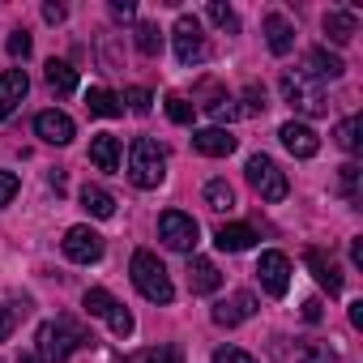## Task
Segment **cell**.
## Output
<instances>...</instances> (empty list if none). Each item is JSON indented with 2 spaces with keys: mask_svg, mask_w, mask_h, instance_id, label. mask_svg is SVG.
<instances>
[{
  "mask_svg": "<svg viewBox=\"0 0 363 363\" xmlns=\"http://www.w3.org/2000/svg\"><path fill=\"white\" fill-rule=\"evenodd\" d=\"M43 18H48V22H65V9H60V5H43Z\"/></svg>",
  "mask_w": 363,
  "mask_h": 363,
  "instance_id": "b9f144b4",
  "label": "cell"
},
{
  "mask_svg": "<svg viewBox=\"0 0 363 363\" xmlns=\"http://www.w3.org/2000/svg\"><path fill=\"white\" fill-rule=\"evenodd\" d=\"M65 257L77 261V265H94L103 257V235L90 231V227H69L65 235Z\"/></svg>",
  "mask_w": 363,
  "mask_h": 363,
  "instance_id": "30bf717a",
  "label": "cell"
},
{
  "mask_svg": "<svg viewBox=\"0 0 363 363\" xmlns=\"http://www.w3.org/2000/svg\"><path fill=\"white\" fill-rule=\"evenodd\" d=\"M189 286H193V295H214V291L223 286L218 265L206 261V257H193V261H189Z\"/></svg>",
  "mask_w": 363,
  "mask_h": 363,
  "instance_id": "9a60e30c",
  "label": "cell"
},
{
  "mask_svg": "<svg viewBox=\"0 0 363 363\" xmlns=\"http://www.w3.org/2000/svg\"><path fill=\"white\" fill-rule=\"evenodd\" d=\"M141 359H145V363H184L175 346H154V350H145Z\"/></svg>",
  "mask_w": 363,
  "mask_h": 363,
  "instance_id": "1f68e13d",
  "label": "cell"
},
{
  "mask_svg": "<svg viewBox=\"0 0 363 363\" xmlns=\"http://www.w3.org/2000/svg\"><path fill=\"white\" fill-rule=\"evenodd\" d=\"M257 278H261V286H265L274 299H282V295L291 291V261H286L282 252H261Z\"/></svg>",
  "mask_w": 363,
  "mask_h": 363,
  "instance_id": "9c48e42d",
  "label": "cell"
},
{
  "mask_svg": "<svg viewBox=\"0 0 363 363\" xmlns=\"http://www.w3.org/2000/svg\"><path fill=\"white\" fill-rule=\"evenodd\" d=\"M94 337L73 320V316H60V320H48L39 329V359L43 363H69V354L77 346H90Z\"/></svg>",
  "mask_w": 363,
  "mask_h": 363,
  "instance_id": "6da1fadb",
  "label": "cell"
},
{
  "mask_svg": "<svg viewBox=\"0 0 363 363\" xmlns=\"http://www.w3.org/2000/svg\"><path fill=\"white\" fill-rule=\"evenodd\" d=\"M282 94H286V103H291L295 111H303V116H325V111H329L320 86H316L308 73H286V77H282Z\"/></svg>",
  "mask_w": 363,
  "mask_h": 363,
  "instance_id": "5b68a950",
  "label": "cell"
},
{
  "mask_svg": "<svg viewBox=\"0 0 363 363\" xmlns=\"http://www.w3.org/2000/svg\"><path fill=\"white\" fill-rule=\"evenodd\" d=\"M158 235H162V244L175 248V252H193V248H197V218L184 214V210H167V214L158 218Z\"/></svg>",
  "mask_w": 363,
  "mask_h": 363,
  "instance_id": "52a82bcc",
  "label": "cell"
},
{
  "mask_svg": "<svg viewBox=\"0 0 363 363\" xmlns=\"http://www.w3.org/2000/svg\"><path fill=\"white\" fill-rule=\"evenodd\" d=\"M82 206H86L94 218H111V214H116V197H111L107 189H99V184H86V189H82Z\"/></svg>",
  "mask_w": 363,
  "mask_h": 363,
  "instance_id": "cb8c5ba5",
  "label": "cell"
},
{
  "mask_svg": "<svg viewBox=\"0 0 363 363\" xmlns=\"http://www.w3.org/2000/svg\"><path fill=\"white\" fill-rule=\"evenodd\" d=\"M214 363H257V359L244 354L240 346H218V350H214Z\"/></svg>",
  "mask_w": 363,
  "mask_h": 363,
  "instance_id": "d6a6232c",
  "label": "cell"
},
{
  "mask_svg": "<svg viewBox=\"0 0 363 363\" xmlns=\"http://www.w3.org/2000/svg\"><path fill=\"white\" fill-rule=\"evenodd\" d=\"M303 320H312V325L320 320V303H316V299H308V303H303Z\"/></svg>",
  "mask_w": 363,
  "mask_h": 363,
  "instance_id": "60d3db41",
  "label": "cell"
},
{
  "mask_svg": "<svg viewBox=\"0 0 363 363\" xmlns=\"http://www.w3.org/2000/svg\"><path fill=\"white\" fill-rule=\"evenodd\" d=\"M282 363H333V350L325 342H295V346H278Z\"/></svg>",
  "mask_w": 363,
  "mask_h": 363,
  "instance_id": "e0dca14e",
  "label": "cell"
},
{
  "mask_svg": "<svg viewBox=\"0 0 363 363\" xmlns=\"http://www.w3.org/2000/svg\"><path fill=\"white\" fill-rule=\"evenodd\" d=\"M342 184H346V193L354 197V184H359V167H354V162H346V167H342Z\"/></svg>",
  "mask_w": 363,
  "mask_h": 363,
  "instance_id": "f35d334b",
  "label": "cell"
},
{
  "mask_svg": "<svg viewBox=\"0 0 363 363\" xmlns=\"http://www.w3.org/2000/svg\"><path fill=\"white\" fill-rule=\"evenodd\" d=\"M206 201H210V210H231L235 206V193H231V184H227V179H210V184H206Z\"/></svg>",
  "mask_w": 363,
  "mask_h": 363,
  "instance_id": "484cf974",
  "label": "cell"
},
{
  "mask_svg": "<svg viewBox=\"0 0 363 363\" xmlns=\"http://www.w3.org/2000/svg\"><path fill=\"white\" fill-rule=\"evenodd\" d=\"M18 197V175L13 171H0V206H9Z\"/></svg>",
  "mask_w": 363,
  "mask_h": 363,
  "instance_id": "836d02e7",
  "label": "cell"
},
{
  "mask_svg": "<svg viewBox=\"0 0 363 363\" xmlns=\"http://www.w3.org/2000/svg\"><path fill=\"white\" fill-rule=\"evenodd\" d=\"M13 325H18V312H13V308H5V303H0V342H9Z\"/></svg>",
  "mask_w": 363,
  "mask_h": 363,
  "instance_id": "8d00e7d4",
  "label": "cell"
},
{
  "mask_svg": "<svg viewBox=\"0 0 363 363\" xmlns=\"http://www.w3.org/2000/svg\"><path fill=\"white\" fill-rule=\"evenodd\" d=\"M308 65H312V73H316V77H342V69H346V65H342L337 56H329L325 48H316V52L308 56Z\"/></svg>",
  "mask_w": 363,
  "mask_h": 363,
  "instance_id": "83f0119b",
  "label": "cell"
},
{
  "mask_svg": "<svg viewBox=\"0 0 363 363\" xmlns=\"http://www.w3.org/2000/svg\"><path fill=\"white\" fill-rule=\"evenodd\" d=\"M48 86H52L56 94H73V90H77V69L65 65V60H52V65H48Z\"/></svg>",
  "mask_w": 363,
  "mask_h": 363,
  "instance_id": "d4e9b609",
  "label": "cell"
},
{
  "mask_svg": "<svg viewBox=\"0 0 363 363\" xmlns=\"http://www.w3.org/2000/svg\"><path fill=\"white\" fill-rule=\"evenodd\" d=\"M150 103H154V99H150V90H141V86H133V90H128V107H133L137 116H145V111H150Z\"/></svg>",
  "mask_w": 363,
  "mask_h": 363,
  "instance_id": "d590c367",
  "label": "cell"
},
{
  "mask_svg": "<svg viewBox=\"0 0 363 363\" xmlns=\"http://www.w3.org/2000/svg\"><path fill=\"white\" fill-rule=\"evenodd\" d=\"M193 150L210 154V158H227L235 150V137L227 128H201V133H193Z\"/></svg>",
  "mask_w": 363,
  "mask_h": 363,
  "instance_id": "2e32d148",
  "label": "cell"
},
{
  "mask_svg": "<svg viewBox=\"0 0 363 363\" xmlns=\"http://www.w3.org/2000/svg\"><path fill=\"white\" fill-rule=\"evenodd\" d=\"M167 116H171L175 124H193V103L179 99V94H171V99H167Z\"/></svg>",
  "mask_w": 363,
  "mask_h": 363,
  "instance_id": "f1b7e54d",
  "label": "cell"
},
{
  "mask_svg": "<svg viewBox=\"0 0 363 363\" xmlns=\"http://www.w3.org/2000/svg\"><path fill=\"white\" fill-rule=\"evenodd\" d=\"M354 30H359V18H354L350 9H329V13H325V35H329L333 43H350Z\"/></svg>",
  "mask_w": 363,
  "mask_h": 363,
  "instance_id": "ffe728a7",
  "label": "cell"
},
{
  "mask_svg": "<svg viewBox=\"0 0 363 363\" xmlns=\"http://www.w3.org/2000/svg\"><path fill=\"white\" fill-rule=\"evenodd\" d=\"M86 312H90V316H103L116 337H128V333H133V312H128L111 291H103V286H90V291H86Z\"/></svg>",
  "mask_w": 363,
  "mask_h": 363,
  "instance_id": "277c9868",
  "label": "cell"
},
{
  "mask_svg": "<svg viewBox=\"0 0 363 363\" xmlns=\"http://www.w3.org/2000/svg\"><path fill=\"white\" fill-rule=\"evenodd\" d=\"M18 363H39V354H22V359H18Z\"/></svg>",
  "mask_w": 363,
  "mask_h": 363,
  "instance_id": "f6af8a7d",
  "label": "cell"
},
{
  "mask_svg": "<svg viewBox=\"0 0 363 363\" xmlns=\"http://www.w3.org/2000/svg\"><path fill=\"white\" fill-rule=\"evenodd\" d=\"M278 137H282V145H286L295 158H312V154L320 150V137H316L308 124H295V120H286V124L278 128Z\"/></svg>",
  "mask_w": 363,
  "mask_h": 363,
  "instance_id": "4fadbf2b",
  "label": "cell"
},
{
  "mask_svg": "<svg viewBox=\"0 0 363 363\" xmlns=\"http://www.w3.org/2000/svg\"><path fill=\"white\" fill-rule=\"evenodd\" d=\"M350 325L363 329V303H350Z\"/></svg>",
  "mask_w": 363,
  "mask_h": 363,
  "instance_id": "7bdbcfd3",
  "label": "cell"
},
{
  "mask_svg": "<svg viewBox=\"0 0 363 363\" xmlns=\"http://www.w3.org/2000/svg\"><path fill=\"white\" fill-rule=\"evenodd\" d=\"M248 184H252L265 201H282V197L291 193L286 175H282V171H278V162H274V158H265V154H252V158H248Z\"/></svg>",
  "mask_w": 363,
  "mask_h": 363,
  "instance_id": "8992f818",
  "label": "cell"
},
{
  "mask_svg": "<svg viewBox=\"0 0 363 363\" xmlns=\"http://www.w3.org/2000/svg\"><path fill=\"white\" fill-rule=\"evenodd\" d=\"M244 111H248V116H257V111H265V94H261L257 86H252V90L244 94Z\"/></svg>",
  "mask_w": 363,
  "mask_h": 363,
  "instance_id": "74e56055",
  "label": "cell"
},
{
  "mask_svg": "<svg viewBox=\"0 0 363 363\" xmlns=\"http://www.w3.org/2000/svg\"><path fill=\"white\" fill-rule=\"evenodd\" d=\"M337 145H342V150H350V154L359 150V120H354V116L337 124Z\"/></svg>",
  "mask_w": 363,
  "mask_h": 363,
  "instance_id": "f546056e",
  "label": "cell"
},
{
  "mask_svg": "<svg viewBox=\"0 0 363 363\" xmlns=\"http://www.w3.org/2000/svg\"><path fill=\"white\" fill-rule=\"evenodd\" d=\"M308 265H312L316 282H320V286H325L329 295H342V274H337V265H333V261H325V252L308 248Z\"/></svg>",
  "mask_w": 363,
  "mask_h": 363,
  "instance_id": "7402d4cb",
  "label": "cell"
},
{
  "mask_svg": "<svg viewBox=\"0 0 363 363\" xmlns=\"http://www.w3.org/2000/svg\"><path fill=\"white\" fill-rule=\"evenodd\" d=\"M133 286L150 299V303H171L175 299V291H171V278H167V269H162V261L154 257V252H133Z\"/></svg>",
  "mask_w": 363,
  "mask_h": 363,
  "instance_id": "3957f363",
  "label": "cell"
},
{
  "mask_svg": "<svg viewBox=\"0 0 363 363\" xmlns=\"http://www.w3.org/2000/svg\"><path fill=\"white\" fill-rule=\"evenodd\" d=\"M35 133L48 141V145H69L73 141V120L65 111H39L35 116Z\"/></svg>",
  "mask_w": 363,
  "mask_h": 363,
  "instance_id": "7c38bea8",
  "label": "cell"
},
{
  "mask_svg": "<svg viewBox=\"0 0 363 363\" xmlns=\"http://www.w3.org/2000/svg\"><path fill=\"white\" fill-rule=\"evenodd\" d=\"M206 56V35H201V22L197 18H179L175 22V60L179 65H197Z\"/></svg>",
  "mask_w": 363,
  "mask_h": 363,
  "instance_id": "ba28073f",
  "label": "cell"
},
{
  "mask_svg": "<svg viewBox=\"0 0 363 363\" xmlns=\"http://www.w3.org/2000/svg\"><path fill=\"white\" fill-rule=\"evenodd\" d=\"M206 13H210V22H214V26H223V30H240V18H235L227 5H218V0H214Z\"/></svg>",
  "mask_w": 363,
  "mask_h": 363,
  "instance_id": "4dcf8cb0",
  "label": "cell"
},
{
  "mask_svg": "<svg viewBox=\"0 0 363 363\" xmlns=\"http://www.w3.org/2000/svg\"><path fill=\"white\" fill-rule=\"evenodd\" d=\"M350 257H354V265H363V240H354V244H350Z\"/></svg>",
  "mask_w": 363,
  "mask_h": 363,
  "instance_id": "ee69618b",
  "label": "cell"
},
{
  "mask_svg": "<svg viewBox=\"0 0 363 363\" xmlns=\"http://www.w3.org/2000/svg\"><path fill=\"white\" fill-rule=\"evenodd\" d=\"M9 56H18V60L30 56V35H26V30H13V35H9Z\"/></svg>",
  "mask_w": 363,
  "mask_h": 363,
  "instance_id": "e575fe53",
  "label": "cell"
},
{
  "mask_svg": "<svg viewBox=\"0 0 363 363\" xmlns=\"http://www.w3.org/2000/svg\"><path fill=\"white\" fill-rule=\"evenodd\" d=\"M30 90V77L22 69H9V73H0V120H9L18 111V103L26 99Z\"/></svg>",
  "mask_w": 363,
  "mask_h": 363,
  "instance_id": "8fae6325",
  "label": "cell"
},
{
  "mask_svg": "<svg viewBox=\"0 0 363 363\" xmlns=\"http://www.w3.org/2000/svg\"><path fill=\"white\" fill-rule=\"evenodd\" d=\"M214 244H218L223 252H244V248H252V244H257V231H252V227H244V223H231V227H218Z\"/></svg>",
  "mask_w": 363,
  "mask_h": 363,
  "instance_id": "44dd1931",
  "label": "cell"
},
{
  "mask_svg": "<svg viewBox=\"0 0 363 363\" xmlns=\"http://www.w3.org/2000/svg\"><path fill=\"white\" fill-rule=\"evenodd\" d=\"M111 13L116 18H133L137 9H133V0H111Z\"/></svg>",
  "mask_w": 363,
  "mask_h": 363,
  "instance_id": "ab89813d",
  "label": "cell"
},
{
  "mask_svg": "<svg viewBox=\"0 0 363 363\" xmlns=\"http://www.w3.org/2000/svg\"><path fill=\"white\" fill-rule=\"evenodd\" d=\"M128 363H145V359H141V354H133V359H128Z\"/></svg>",
  "mask_w": 363,
  "mask_h": 363,
  "instance_id": "bcb514c9",
  "label": "cell"
},
{
  "mask_svg": "<svg viewBox=\"0 0 363 363\" xmlns=\"http://www.w3.org/2000/svg\"><path fill=\"white\" fill-rule=\"evenodd\" d=\"M86 107H90V116H103V120L124 116V99H116V94H111V90H103V86H94V90L86 94Z\"/></svg>",
  "mask_w": 363,
  "mask_h": 363,
  "instance_id": "603a6c76",
  "label": "cell"
},
{
  "mask_svg": "<svg viewBox=\"0 0 363 363\" xmlns=\"http://www.w3.org/2000/svg\"><path fill=\"white\" fill-rule=\"evenodd\" d=\"M162 175H167V154L158 150V141L137 137L133 150H128V179L137 189H158Z\"/></svg>",
  "mask_w": 363,
  "mask_h": 363,
  "instance_id": "7a4b0ae2",
  "label": "cell"
},
{
  "mask_svg": "<svg viewBox=\"0 0 363 363\" xmlns=\"http://www.w3.org/2000/svg\"><path fill=\"white\" fill-rule=\"evenodd\" d=\"M137 52H141V56H158V52H162V30H158L154 22H141V26H137Z\"/></svg>",
  "mask_w": 363,
  "mask_h": 363,
  "instance_id": "4316f807",
  "label": "cell"
},
{
  "mask_svg": "<svg viewBox=\"0 0 363 363\" xmlns=\"http://www.w3.org/2000/svg\"><path fill=\"white\" fill-rule=\"evenodd\" d=\"M90 162H94L99 171H116V167H120V137L99 133V137L90 141Z\"/></svg>",
  "mask_w": 363,
  "mask_h": 363,
  "instance_id": "d6986e66",
  "label": "cell"
},
{
  "mask_svg": "<svg viewBox=\"0 0 363 363\" xmlns=\"http://www.w3.org/2000/svg\"><path fill=\"white\" fill-rule=\"evenodd\" d=\"M257 312V299L248 295V291H235L231 299H223V303H214V325H240V320H248Z\"/></svg>",
  "mask_w": 363,
  "mask_h": 363,
  "instance_id": "5bb4252c",
  "label": "cell"
},
{
  "mask_svg": "<svg viewBox=\"0 0 363 363\" xmlns=\"http://www.w3.org/2000/svg\"><path fill=\"white\" fill-rule=\"evenodd\" d=\"M265 43H269L274 56H286V52L295 48V26H291L282 13H269V18H265Z\"/></svg>",
  "mask_w": 363,
  "mask_h": 363,
  "instance_id": "ac0fdd59",
  "label": "cell"
}]
</instances>
